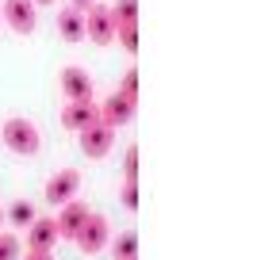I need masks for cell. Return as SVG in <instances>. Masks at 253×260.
<instances>
[{"instance_id": "cell-20", "label": "cell", "mask_w": 253, "mask_h": 260, "mask_svg": "<svg viewBox=\"0 0 253 260\" xmlns=\"http://www.w3.org/2000/svg\"><path fill=\"white\" fill-rule=\"evenodd\" d=\"M123 207H127V211L138 207V180H127V184H123Z\"/></svg>"}, {"instance_id": "cell-21", "label": "cell", "mask_w": 253, "mask_h": 260, "mask_svg": "<svg viewBox=\"0 0 253 260\" xmlns=\"http://www.w3.org/2000/svg\"><path fill=\"white\" fill-rule=\"evenodd\" d=\"M23 260H54V252H31V249H27Z\"/></svg>"}, {"instance_id": "cell-16", "label": "cell", "mask_w": 253, "mask_h": 260, "mask_svg": "<svg viewBox=\"0 0 253 260\" xmlns=\"http://www.w3.org/2000/svg\"><path fill=\"white\" fill-rule=\"evenodd\" d=\"M8 218L16 222V226H31V222H35V207L27 203V199H19V203L8 207Z\"/></svg>"}, {"instance_id": "cell-22", "label": "cell", "mask_w": 253, "mask_h": 260, "mask_svg": "<svg viewBox=\"0 0 253 260\" xmlns=\"http://www.w3.org/2000/svg\"><path fill=\"white\" fill-rule=\"evenodd\" d=\"M73 8H77V12H85V8H92V0H73Z\"/></svg>"}, {"instance_id": "cell-1", "label": "cell", "mask_w": 253, "mask_h": 260, "mask_svg": "<svg viewBox=\"0 0 253 260\" xmlns=\"http://www.w3.org/2000/svg\"><path fill=\"white\" fill-rule=\"evenodd\" d=\"M0 138H4V146H8L12 153H19V157H35V153H39V146H42L39 126H35L31 119H19V115L0 126Z\"/></svg>"}, {"instance_id": "cell-6", "label": "cell", "mask_w": 253, "mask_h": 260, "mask_svg": "<svg viewBox=\"0 0 253 260\" xmlns=\"http://www.w3.org/2000/svg\"><path fill=\"white\" fill-rule=\"evenodd\" d=\"M134 111H138V100L123 96V92H111V96L100 104V122L111 126V130H119V126H127V122L134 119Z\"/></svg>"}, {"instance_id": "cell-9", "label": "cell", "mask_w": 253, "mask_h": 260, "mask_svg": "<svg viewBox=\"0 0 253 260\" xmlns=\"http://www.w3.org/2000/svg\"><path fill=\"white\" fill-rule=\"evenodd\" d=\"M89 203H85V199H69L66 207H62V214H58V237H69V241H73L77 237V230L85 226V218H89Z\"/></svg>"}, {"instance_id": "cell-11", "label": "cell", "mask_w": 253, "mask_h": 260, "mask_svg": "<svg viewBox=\"0 0 253 260\" xmlns=\"http://www.w3.org/2000/svg\"><path fill=\"white\" fill-rule=\"evenodd\" d=\"M62 92H66V100H92V81L81 65H66L62 69Z\"/></svg>"}, {"instance_id": "cell-17", "label": "cell", "mask_w": 253, "mask_h": 260, "mask_svg": "<svg viewBox=\"0 0 253 260\" xmlns=\"http://www.w3.org/2000/svg\"><path fill=\"white\" fill-rule=\"evenodd\" d=\"M0 260H19V237L0 234Z\"/></svg>"}, {"instance_id": "cell-5", "label": "cell", "mask_w": 253, "mask_h": 260, "mask_svg": "<svg viewBox=\"0 0 253 260\" xmlns=\"http://www.w3.org/2000/svg\"><path fill=\"white\" fill-rule=\"evenodd\" d=\"M77 191H81V172L77 169H62V172H54V176L46 180V203L50 207H66L69 199H77Z\"/></svg>"}, {"instance_id": "cell-19", "label": "cell", "mask_w": 253, "mask_h": 260, "mask_svg": "<svg viewBox=\"0 0 253 260\" xmlns=\"http://www.w3.org/2000/svg\"><path fill=\"white\" fill-rule=\"evenodd\" d=\"M123 176H127V180H138V146L127 149V161H123Z\"/></svg>"}, {"instance_id": "cell-25", "label": "cell", "mask_w": 253, "mask_h": 260, "mask_svg": "<svg viewBox=\"0 0 253 260\" xmlns=\"http://www.w3.org/2000/svg\"><path fill=\"white\" fill-rule=\"evenodd\" d=\"M0 23H4V16H0Z\"/></svg>"}, {"instance_id": "cell-12", "label": "cell", "mask_w": 253, "mask_h": 260, "mask_svg": "<svg viewBox=\"0 0 253 260\" xmlns=\"http://www.w3.org/2000/svg\"><path fill=\"white\" fill-rule=\"evenodd\" d=\"M58 35H62L66 42H81L85 39V12L62 8V12H58Z\"/></svg>"}, {"instance_id": "cell-13", "label": "cell", "mask_w": 253, "mask_h": 260, "mask_svg": "<svg viewBox=\"0 0 253 260\" xmlns=\"http://www.w3.org/2000/svg\"><path fill=\"white\" fill-rule=\"evenodd\" d=\"M111 256L115 260H138V234H134V230L119 234V237H115V245H111Z\"/></svg>"}, {"instance_id": "cell-18", "label": "cell", "mask_w": 253, "mask_h": 260, "mask_svg": "<svg viewBox=\"0 0 253 260\" xmlns=\"http://www.w3.org/2000/svg\"><path fill=\"white\" fill-rule=\"evenodd\" d=\"M119 92H123V96H131V100H138V69H127V77H123Z\"/></svg>"}, {"instance_id": "cell-15", "label": "cell", "mask_w": 253, "mask_h": 260, "mask_svg": "<svg viewBox=\"0 0 253 260\" xmlns=\"http://www.w3.org/2000/svg\"><path fill=\"white\" fill-rule=\"evenodd\" d=\"M115 42H119L127 54H138V23H123V27H115Z\"/></svg>"}, {"instance_id": "cell-23", "label": "cell", "mask_w": 253, "mask_h": 260, "mask_svg": "<svg viewBox=\"0 0 253 260\" xmlns=\"http://www.w3.org/2000/svg\"><path fill=\"white\" fill-rule=\"evenodd\" d=\"M39 4H54V0H35V8H39Z\"/></svg>"}, {"instance_id": "cell-24", "label": "cell", "mask_w": 253, "mask_h": 260, "mask_svg": "<svg viewBox=\"0 0 253 260\" xmlns=\"http://www.w3.org/2000/svg\"><path fill=\"white\" fill-rule=\"evenodd\" d=\"M0 222H4V211H0Z\"/></svg>"}, {"instance_id": "cell-14", "label": "cell", "mask_w": 253, "mask_h": 260, "mask_svg": "<svg viewBox=\"0 0 253 260\" xmlns=\"http://www.w3.org/2000/svg\"><path fill=\"white\" fill-rule=\"evenodd\" d=\"M111 19H115V27H123V23H138V0H115Z\"/></svg>"}, {"instance_id": "cell-8", "label": "cell", "mask_w": 253, "mask_h": 260, "mask_svg": "<svg viewBox=\"0 0 253 260\" xmlns=\"http://www.w3.org/2000/svg\"><path fill=\"white\" fill-rule=\"evenodd\" d=\"M92 122H100V107L92 104V100H69V104L62 107V126L66 130H77V134H81Z\"/></svg>"}, {"instance_id": "cell-2", "label": "cell", "mask_w": 253, "mask_h": 260, "mask_svg": "<svg viewBox=\"0 0 253 260\" xmlns=\"http://www.w3.org/2000/svg\"><path fill=\"white\" fill-rule=\"evenodd\" d=\"M73 241H77V249H81L85 256H96V252H104L107 241H111V226H107L104 214H89V218H85V226L77 230Z\"/></svg>"}, {"instance_id": "cell-10", "label": "cell", "mask_w": 253, "mask_h": 260, "mask_svg": "<svg viewBox=\"0 0 253 260\" xmlns=\"http://www.w3.org/2000/svg\"><path fill=\"white\" fill-rule=\"evenodd\" d=\"M58 245V222L54 218H35L27 226V249L31 252H54Z\"/></svg>"}, {"instance_id": "cell-7", "label": "cell", "mask_w": 253, "mask_h": 260, "mask_svg": "<svg viewBox=\"0 0 253 260\" xmlns=\"http://www.w3.org/2000/svg\"><path fill=\"white\" fill-rule=\"evenodd\" d=\"M111 142H115V130L104 126V122H92V126L81 130V153L92 157V161H100V157L111 153Z\"/></svg>"}, {"instance_id": "cell-4", "label": "cell", "mask_w": 253, "mask_h": 260, "mask_svg": "<svg viewBox=\"0 0 253 260\" xmlns=\"http://www.w3.org/2000/svg\"><path fill=\"white\" fill-rule=\"evenodd\" d=\"M0 16L8 19V27L19 35V39H27V35L39 27V8H35V0H4V4H0Z\"/></svg>"}, {"instance_id": "cell-3", "label": "cell", "mask_w": 253, "mask_h": 260, "mask_svg": "<svg viewBox=\"0 0 253 260\" xmlns=\"http://www.w3.org/2000/svg\"><path fill=\"white\" fill-rule=\"evenodd\" d=\"M85 39H92L96 46H111L115 42V19L107 4H92L85 8Z\"/></svg>"}]
</instances>
